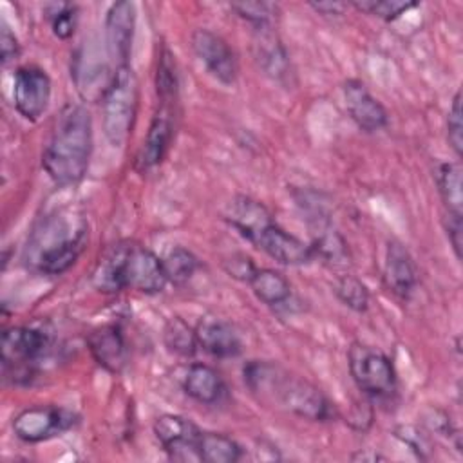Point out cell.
Returning <instances> with one entry per match:
<instances>
[{"mask_svg": "<svg viewBox=\"0 0 463 463\" xmlns=\"http://www.w3.org/2000/svg\"><path fill=\"white\" fill-rule=\"evenodd\" d=\"M244 382L259 400L304 420L327 421L335 416V407L318 387L273 362H248Z\"/></svg>", "mask_w": 463, "mask_h": 463, "instance_id": "1", "label": "cell"}, {"mask_svg": "<svg viewBox=\"0 0 463 463\" xmlns=\"http://www.w3.org/2000/svg\"><path fill=\"white\" fill-rule=\"evenodd\" d=\"M87 241V221L72 210H61L45 215L33 230L25 250V260L40 273L61 275L78 260Z\"/></svg>", "mask_w": 463, "mask_h": 463, "instance_id": "2", "label": "cell"}, {"mask_svg": "<svg viewBox=\"0 0 463 463\" xmlns=\"http://www.w3.org/2000/svg\"><path fill=\"white\" fill-rule=\"evenodd\" d=\"M166 282L163 260L148 248L132 241L112 244L92 273L94 288L103 293L134 289L154 295L163 291Z\"/></svg>", "mask_w": 463, "mask_h": 463, "instance_id": "3", "label": "cell"}, {"mask_svg": "<svg viewBox=\"0 0 463 463\" xmlns=\"http://www.w3.org/2000/svg\"><path fill=\"white\" fill-rule=\"evenodd\" d=\"M92 152V119L83 105H67L43 150L42 165L58 184L83 179Z\"/></svg>", "mask_w": 463, "mask_h": 463, "instance_id": "4", "label": "cell"}, {"mask_svg": "<svg viewBox=\"0 0 463 463\" xmlns=\"http://www.w3.org/2000/svg\"><path fill=\"white\" fill-rule=\"evenodd\" d=\"M101 103L105 136L112 146H123L132 132L137 110V80L130 65L112 72Z\"/></svg>", "mask_w": 463, "mask_h": 463, "instance_id": "5", "label": "cell"}, {"mask_svg": "<svg viewBox=\"0 0 463 463\" xmlns=\"http://www.w3.org/2000/svg\"><path fill=\"white\" fill-rule=\"evenodd\" d=\"M2 365L4 374H14V380H27L34 374L36 362H40L51 347L47 333L29 326L7 327L2 333Z\"/></svg>", "mask_w": 463, "mask_h": 463, "instance_id": "6", "label": "cell"}, {"mask_svg": "<svg viewBox=\"0 0 463 463\" xmlns=\"http://www.w3.org/2000/svg\"><path fill=\"white\" fill-rule=\"evenodd\" d=\"M347 364L356 387L373 398H389L396 391V371L392 362L378 349L353 344Z\"/></svg>", "mask_w": 463, "mask_h": 463, "instance_id": "7", "label": "cell"}, {"mask_svg": "<svg viewBox=\"0 0 463 463\" xmlns=\"http://www.w3.org/2000/svg\"><path fill=\"white\" fill-rule=\"evenodd\" d=\"M192 49L208 72L224 85H233L239 74L235 52L224 38L210 29H195L192 33Z\"/></svg>", "mask_w": 463, "mask_h": 463, "instance_id": "8", "label": "cell"}, {"mask_svg": "<svg viewBox=\"0 0 463 463\" xmlns=\"http://www.w3.org/2000/svg\"><path fill=\"white\" fill-rule=\"evenodd\" d=\"M72 412L58 407L36 405L24 409L13 418V430L22 441L38 443L67 430L69 427H72Z\"/></svg>", "mask_w": 463, "mask_h": 463, "instance_id": "9", "label": "cell"}, {"mask_svg": "<svg viewBox=\"0 0 463 463\" xmlns=\"http://www.w3.org/2000/svg\"><path fill=\"white\" fill-rule=\"evenodd\" d=\"M13 101L25 119L36 121L51 101V80L47 72L34 65L20 67L14 72Z\"/></svg>", "mask_w": 463, "mask_h": 463, "instance_id": "10", "label": "cell"}, {"mask_svg": "<svg viewBox=\"0 0 463 463\" xmlns=\"http://www.w3.org/2000/svg\"><path fill=\"white\" fill-rule=\"evenodd\" d=\"M134 31H136L134 4L127 0L112 4L105 18V43H107V54L116 63V69L128 67Z\"/></svg>", "mask_w": 463, "mask_h": 463, "instance_id": "11", "label": "cell"}, {"mask_svg": "<svg viewBox=\"0 0 463 463\" xmlns=\"http://www.w3.org/2000/svg\"><path fill=\"white\" fill-rule=\"evenodd\" d=\"M154 434L172 459H199L197 439L201 430L188 418L163 414L154 421Z\"/></svg>", "mask_w": 463, "mask_h": 463, "instance_id": "12", "label": "cell"}, {"mask_svg": "<svg viewBox=\"0 0 463 463\" xmlns=\"http://www.w3.org/2000/svg\"><path fill=\"white\" fill-rule=\"evenodd\" d=\"M174 107L175 105L161 103L159 110L156 112L136 157L137 170L146 172L163 161L174 137Z\"/></svg>", "mask_w": 463, "mask_h": 463, "instance_id": "13", "label": "cell"}, {"mask_svg": "<svg viewBox=\"0 0 463 463\" xmlns=\"http://www.w3.org/2000/svg\"><path fill=\"white\" fill-rule=\"evenodd\" d=\"M257 248H260L264 253H268L271 259H275L280 264L288 266H300L307 264L315 259L311 244H306L298 237L291 235L289 232L282 230L277 222L269 224L253 242Z\"/></svg>", "mask_w": 463, "mask_h": 463, "instance_id": "14", "label": "cell"}, {"mask_svg": "<svg viewBox=\"0 0 463 463\" xmlns=\"http://www.w3.org/2000/svg\"><path fill=\"white\" fill-rule=\"evenodd\" d=\"M344 99L349 116L362 130L376 132L387 125V110L360 80H347L344 83Z\"/></svg>", "mask_w": 463, "mask_h": 463, "instance_id": "15", "label": "cell"}, {"mask_svg": "<svg viewBox=\"0 0 463 463\" xmlns=\"http://www.w3.org/2000/svg\"><path fill=\"white\" fill-rule=\"evenodd\" d=\"M383 280L389 291L400 298H409L418 284V269L409 250L398 242L389 241L383 260Z\"/></svg>", "mask_w": 463, "mask_h": 463, "instance_id": "16", "label": "cell"}, {"mask_svg": "<svg viewBox=\"0 0 463 463\" xmlns=\"http://www.w3.org/2000/svg\"><path fill=\"white\" fill-rule=\"evenodd\" d=\"M92 358L109 373H121L128 360V349L119 326L107 324L96 327L87 338Z\"/></svg>", "mask_w": 463, "mask_h": 463, "instance_id": "17", "label": "cell"}, {"mask_svg": "<svg viewBox=\"0 0 463 463\" xmlns=\"http://www.w3.org/2000/svg\"><path fill=\"white\" fill-rule=\"evenodd\" d=\"M226 219L250 242H255V239L269 224L275 222L269 210L262 203L246 195H237L233 197V201H230Z\"/></svg>", "mask_w": 463, "mask_h": 463, "instance_id": "18", "label": "cell"}, {"mask_svg": "<svg viewBox=\"0 0 463 463\" xmlns=\"http://www.w3.org/2000/svg\"><path fill=\"white\" fill-rule=\"evenodd\" d=\"M199 347L215 358H235L242 351V342L235 327L221 318H203L195 329Z\"/></svg>", "mask_w": 463, "mask_h": 463, "instance_id": "19", "label": "cell"}, {"mask_svg": "<svg viewBox=\"0 0 463 463\" xmlns=\"http://www.w3.org/2000/svg\"><path fill=\"white\" fill-rule=\"evenodd\" d=\"M255 58L259 65L262 67L264 74L273 78L279 83H286L291 76V63L289 56L277 38V34L271 31V27L257 29V40H255Z\"/></svg>", "mask_w": 463, "mask_h": 463, "instance_id": "20", "label": "cell"}, {"mask_svg": "<svg viewBox=\"0 0 463 463\" xmlns=\"http://www.w3.org/2000/svg\"><path fill=\"white\" fill-rule=\"evenodd\" d=\"M184 392L199 403H217L224 392V382L221 374L206 364H192L183 378Z\"/></svg>", "mask_w": 463, "mask_h": 463, "instance_id": "21", "label": "cell"}, {"mask_svg": "<svg viewBox=\"0 0 463 463\" xmlns=\"http://www.w3.org/2000/svg\"><path fill=\"white\" fill-rule=\"evenodd\" d=\"M248 284L251 286L255 297L266 306H280L291 297L288 279L271 268H257Z\"/></svg>", "mask_w": 463, "mask_h": 463, "instance_id": "22", "label": "cell"}, {"mask_svg": "<svg viewBox=\"0 0 463 463\" xmlns=\"http://www.w3.org/2000/svg\"><path fill=\"white\" fill-rule=\"evenodd\" d=\"M199 461L206 463H235L242 456L241 445L221 432H201L197 439Z\"/></svg>", "mask_w": 463, "mask_h": 463, "instance_id": "23", "label": "cell"}, {"mask_svg": "<svg viewBox=\"0 0 463 463\" xmlns=\"http://www.w3.org/2000/svg\"><path fill=\"white\" fill-rule=\"evenodd\" d=\"M439 195L450 215H463V183L461 168L456 163H443L436 174Z\"/></svg>", "mask_w": 463, "mask_h": 463, "instance_id": "24", "label": "cell"}, {"mask_svg": "<svg viewBox=\"0 0 463 463\" xmlns=\"http://www.w3.org/2000/svg\"><path fill=\"white\" fill-rule=\"evenodd\" d=\"M163 338H165V345L168 347L170 353L188 358L194 356L197 351V335L195 329H192L183 318H170L165 326L163 331Z\"/></svg>", "mask_w": 463, "mask_h": 463, "instance_id": "25", "label": "cell"}, {"mask_svg": "<svg viewBox=\"0 0 463 463\" xmlns=\"http://www.w3.org/2000/svg\"><path fill=\"white\" fill-rule=\"evenodd\" d=\"M156 90L161 103L175 105L177 92H179V80H177V67L172 52L163 47L157 60V72H156Z\"/></svg>", "mask_w": 463, "mask_h": 463, "instance_id": "26", "label": "cell"}, {"mask_svg": "<svg viewBox=\"0 0 463 463\" xmlns=\"http://www.w3.org/2000/svg\"><path fill=\"white\" fill-rule=\"evenodd\" d=\"M161 260L166 280L175 286H183L184 282H188L199 266L197 257L183 246L172 248Z\"/></svg>", "mask_w": 463, "mask_h": 463, "instance_id": "27", "label": "cell"}, {"mask_svg": "<svg viewBox=\"0 0 463 463\" xmlns=\"http://www.w3.org/2000/svg\"><path fill=\"white\" fill-rule=\"evenodd\" d=\"M335 293L338 300L353 311L362 313L369 306V291L365 284L354 275H349V273L340 275L335 284Z\"/></svg>", "mask_w": 463, "mask_h": 463, "instance_id": "28", "label": "cell"}, {"mask_svg": "<svg viewBox=\"0 0 463 463\" xmlns=\"http://www.w3.org/2000/svg\"><path fill=\"white\" fill-rule=\"evenodd\" d=\"M230 7L257 29L273 27L279 16V7L271 2H233Z\"/></svg>", "mask_w": 463, "mask_h": 463, "instance_id": "29", "label": "cell"}, {"mask_svg": "<svg viewBox=\"0 0 463 463\" xmlns=\"http://www.w3.org/2000/svg\"><path fill=\"white\" fill-rule=\"evenodd\" d=\"M358 11L369 13L382 20H396L400 14H405L409 9L416 7V2H405V0H354L351 2Z\"/></svg>", "mask_w": 463, "mask_h": 463, "instance_id": "30", "label": "cell"}, {"mask_svg": "<svg viewBox=\"0 0 463 463\" xmlns=\"http://www.w3.org/2000/svg\"><path fill=\"white\" fill-rule=\"evenodd\" d=\"M51 7H52V13H49V20H51L52 33L61 40L71 38L74 34L76 24H78L76 5H72V4H54Z\"/></svg>", "mask_w": 463, "mask_h": 463, "instance_id": "31", "label": "cell"}, {"mask_svg": "<svg viewBox=\"0 0 463 463\" xmlns=\"http://www.w3.org/2000/svg\"><path fill=\"white\" fill-rule=\"evenodd\" d=\"M447 139L456 152V156H461L463 148V121H461V94L456 92L452 105L449 109L447 116Z\"/></svg>", "mask_w": 463, "mask_h": 463, "instance_id": "32", "label": "cell"}, {"mask_svg": "<svg viewBox=\"0 0 463 463\" xmlns=\"http://www.w3.org/2000/svg\"><path fill=\"white\" fill-rule=\"evenodd\" d=\"M224 268L230 273V277H233L237 280H242V282H250V279L257 271V266L253 264V260L248 255H242V253L232 255L224 262Z\"/></svg>", "mask_w": 463, "mask_h": 463, "instance_id": "33", "label": "cell"}, {"mask_svg": "<svg viewBox=\"0 0 463 463\" xmlns=\"http://www.w3.org/2000/svg\"><path fill=\"white\" fill-rule=\"evenodd\" d=\"M463 215H450L445 213V230L449 235V241L452 244V250L458 259H461V246H463Z\"/></svg>", "mask_w": 463, "mask_h": 463, "instance_id": "34", "label": "cell"}, {"mask_svg": "<svg viewBox=\"0 0 463 463\" xmlns=\"http://www.w3.org/2000/svg\"><path fill=\"white\" fill-rule=\"evenodd\" d=\"M20 52V45L16 36L13 34V31L9 29V25L5 22H2V29H0V54H2V61L7 63L11 60H14Z\"/></svg>", "mask_w": 463, "mask_h": 463, "instance_id": "35", "label": "cell"}, {"mask_svg": "<svg viewBox=\"0 0 463 463\" xmlns=\"http://www.w3.org/2000/svg\"><path fill=\"white\" fill-rule=\"evenodd\" d=\"M313 9H317L318 13L322 14H342L345 4H340V2H318V4H311Z\"/></svg>", "mask_w": 463, "mask_h": 463, "instance_id": "36", "label": "cell"}, {"mask_svg": "<svg viewBox=\"0 0 463 463\" xmlns=\"http://www.w3.org/2000/svg\"><path fill=\"white\" fill-rule=\"evenodd\" d=\"M353 459H373L374 461V459H382V458L378 454H362L360 452V454H354Z\"/></svg>", "mask_w": 463, "mask_h": 463, "instance_id": "37", "label": "cell"}]
</instances>
